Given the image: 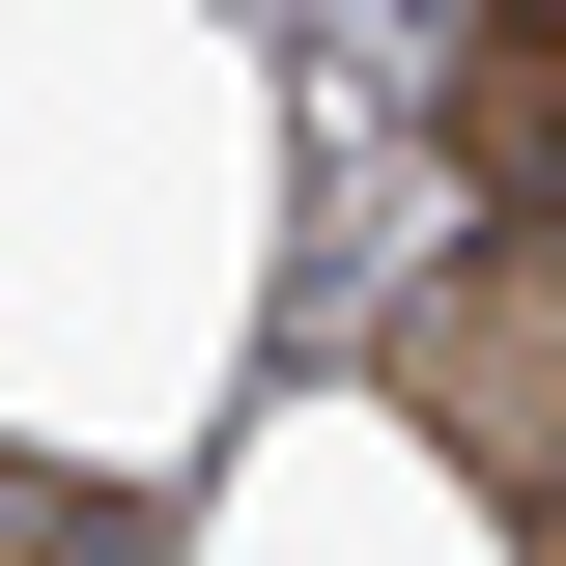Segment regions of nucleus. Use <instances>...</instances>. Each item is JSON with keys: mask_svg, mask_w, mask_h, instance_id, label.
<instances>
[{"mask_svg": "<svg viewBox=\"0 0 566 566\" xmlns=\"http://www.w3.org/2000/svg\"><path fill=\"white\" fill-rule=\"evenodd\" d=\"M368 397L424 424V453H453V482L510 510V538L566 566V255H453V283H397V340H368Z\"/></svg>", "mask_w": 566, "mask_h": 566, "instance_id": "nucleus-1", "label": "nucleus"}, {"mask_svg": "<svg viewBox=\"0 0 566 566\" xmlns=\"http://www.w3.org/2000/svg\"><path fill=\"white\" fill-rule=\"evenodd\" d=\"M453 142H482L510 255H566V29H453Z\"/></svg>", "mask_w": 566, "mask_h": 566, "instance_id": "nucleus-2", "label": "nucleus"}, {"mask_svg": "<svg viewBox=\"0 0 566 566\" xmlns=\"http://www.w3.org/2000/svg\"><path fill=\"white\" fill-rule=\"evenodd\" d=\"M0 566H170V510H142V482H29V453H0Z\"/></svg>", "mask_w": 566, "mask_h": 566, "instance_id": "nucleus-3", "label": "nucleus"}]
</instances>
